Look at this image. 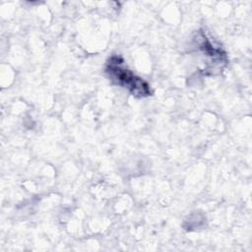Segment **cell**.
Wrapping results in <instances>:
<instances>
[{
	"instance_id": "6da1fadb",
	"label": "cell",
	"mask_w": 252,
	"mask_h": 252,
	"mask_svg": "<svg viewBox=\"0 0 252 252\" xmlns=\"http://www.w3.org/2000/svg\"><path fill=\"white\" fill-rule=\"evenodd\" d=\"M106 73L108 77L117 85L127 88L133 95L147 96L151 94L149 85L139 77H136L133 72L123 66V61L117 56L109 59L106 65Z\"/></svg>"
}]
</instances>
